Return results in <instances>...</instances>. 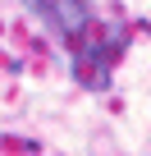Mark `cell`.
<instances>
[{
	"instance_id": "6da1fadb",
	"label": "cell",
	"mask_w": 151,
	"mask_h": 156,
	"mask_svg": "<svg viewBox=\"0 0 151 156\" xmlns=\"http://www.w3.org/2000/svg\"><path fill=\"white\" fill-rule=\"evenodd\" d=\"M23 5H28L41 23H50L69 46L83 41L87 28H92V5H87V0H23Z\"/></svg>"
}]
</instances>
